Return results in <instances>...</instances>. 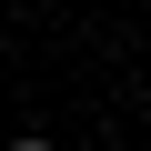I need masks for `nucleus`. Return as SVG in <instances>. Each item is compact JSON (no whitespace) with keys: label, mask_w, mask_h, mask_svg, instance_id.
<instances>
[{"label":"nucleus","mask_w":151,"mask_h":151,"mask_svg":"<svg viewBox=\"0 0 151 151\" xmlns=\"http://www.w3.org/2000/svg\"><path fill=\"white\" fill-rule=\"evenodd\" d=\"M10 151H50V141H30V131H20V141H10Z\"/></svg>","instance_id":"1"}]
</instances>
